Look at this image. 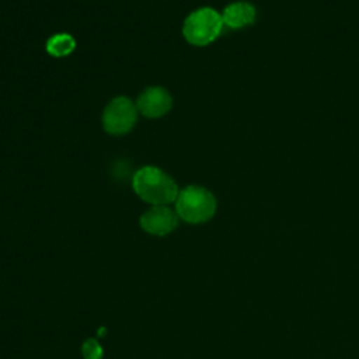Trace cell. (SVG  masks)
<instances>
[{
    "label": "cell",
    "mask_w": 359,
    "mask_h": 359,
    "mask_svg": "<svg viewBox=\"0 0 359 359\" xmlns=\"http://www.w3.org/2000/svg\"><path fill=\"white\" fill-rule=\"evenodd\" d=\"M132 185L136 195L153 206L175 202L180 192L177 182L163 170L153 165L139 168L133 174Z\"/></svg>",
    "instance_id": "6da1fadb"
},
{
    "label": "cell",
    "mask_w": 359,
    "mask_h": 359,
    "mask_svg": "<svg viewBox=\"0 0 359 359\" xmlns=\"http://www.w3.org/2000/svg\"><path fill=\"white\" fill-rule=\"evenodd\" d=\"M223 18L216 10L203 7L192 11L184 21V38L196 46H205L213 42L223 28Z\"/></svg>",
    "instance_id": "3957f363"
},
{
    "label": "cell",
    "mask_w": 359,
    "mask_h": 359,
    "mask_svg": "<svg viewBox=\"0 0 359 359\" xmlns=\"http://www.w3.org/2000/svg\"><path fill=\"white\" fill-rule=\"evenodd\" d=\"M222 18L227 27L240 28L254 21L255 8L248 3H233L224 8Z\"/></svg>",
    "instance_id": "52a82bcc"
},
{
    "label": "cell",
    "mask_w": 359,
    "mask_h": 359,
    "mask_svg": "<svg viewBox=\"0 0 359 359\" xmlns=\"http://www.w3.org/2000/svg\"><path fill=\"white\" fill-rule=\"evenodd\" d=\"M175 212L178 217L188 223H203L215 215L216 199L208 189L198 185H188L178 192Z\"/></svg>",
    "instance_id": "7a4b0ae2"
},
{
    "label": "cell",
    "mask_w": 359,
    "mask_h": 359,
    "mask_svg": "<svg viewBox=\"0 0 359 359\" xmlns=\"http://www.w3.org/2000/svg\"><path fill=\"white\" fill-rule=\"evenodd\" d=\"M178 224V215L168 205L151 206L140 216V227L153 236H165Z\"/></svg>",
    "instance_id": "5b68a950"
},
{
    "label": "cell",
    "mask_w": 359,
    "mask_h": 359,
    "mask_svg": "<svg viewBox=\"0 0 359 359\" xmlns=\"http://www.w3.org/2000/svg\"><path fill=\"white\" fill-rule=\"evenodd\" d=\"M137 108L128 97L114 98L104 109L102 126L111 135L128 133L136 123Z\"/></svg>",
    "instance_id": "277c9868"
},
{
    "label": "cell",
    "mask_w": 359,
    "mask_h": 359,
    "mask_svg": "<svg viewBox=\"0 0 359 359\" xmlns=\"http://www.w3.org/2000/svg\"><path fill=\"white\" fill-rule=\"evenodd\" d=\"M76 48V41L70 34H56L46 41V52L55 57L70 55Z\"/></svg>",
    "instance_id": "ba28073f"
},
{
    "label": "cell",
    "mask_w": 359,
    "mask_h": 359,
    "mask_svg": "<svg viewBox=\"0 0 359 359\" xmlns=\"http://www.w3.org/2000/svg\"><path fill=\"white\" fill-rule=\"evenodd\" d=\"M81 352H83L84 359H102V355H104L101 345L95 339H93V338L87 339L83 344Z\"/></svg>",
    "instance_id": "9c48e42d"
},
{
    "label": "cell",
    "mask_w": 359,
    "mask_h": 359,
    "mask_svg": "<svg viewBox=\"0 0 359 359\" xmlns=\"http://www.w3.org/2000/svg\"><path fill=\"white\" fill-rule=\"evenodd\" d=\"M172 105V97L163 87H147L136 100L137 111L146 118H160L165 115Z\"/></svg>",
    "instance_id": "8992f818"
}]
</instances>
